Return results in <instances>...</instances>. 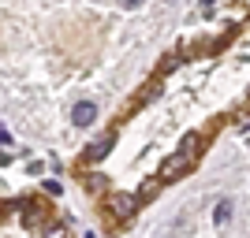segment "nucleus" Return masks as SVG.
<instances>
[{"label": "nucleus", "instance_id": "obj_8", "mask_svg": "<svg viewBox=\"0 0 250 238\" xmlns=\"http://www.w3.org/2000/svg\"><path fill=\"white\" fill-rule=\"evenodd\" d=\"M120 4H127V8H135V4H138V0H120Z\"/></svg>", "mask_w": 250, "mask_h": 238}, {"label": "nucleus", "instance_id": "obj_6", "mask_svg": "<svg viewBox=\"0 0 250 238\" xmlns=\"http://www.w3.org/2000/svg\"><path fill=\"white\" fill-rule=\"evenodd\" d=\"M213 220H217V227H224L231 220V201H217V212H213Z\"/></svg>", "mask_w": 250, "mask_h": 238}, {"label": "nucleus", "instance_id": "obj_3", "mask_svg": "<svg viewBox=\"0 0 250 238\" xmlns=\"http://www.w3.org/2000/svg\"><path fill=\"white\" fill-rule=\"evenodd\" d=\"M112 145H116V134H104V138H97V142L90 145V149H86V160H104Z\"/></svg>", "mask_w": 250, "mask_h": 238}, {"label": "nucleus", "instance_id": "obj_1", "mask_svg": "<svg viewBox=\"0 0 250 238\" xmlns=\"http://www.w3.org/2000/svg\"><path fill=\"white\" fill-rule=\"evenodd\" d=\"M108 208H112V216L131 220V216H135V208H138V197L135 194H112V197H108Z\"/></svg>", "mask_w": 250, "mask_h": 238}, {"label": "nucleus", "instance_id": "obj_7", "mask_svg": "<svg viewBox=\"0 0 250 238\" xmlns=\"http://www.w3.org/2000/svg\"><path fill=\"white\" fill-rule=\"evenodd\" d=\"M45 190H49V194H60L63 186H60V183H56V179H45Z\"/></svg>", "mask_w": 250, "mask_h": 238}, {"label": "nucleus", "instance_id": "obj_5", "mask_svg": "<svg viewBox=\"0 0 250 238\" xmlns=\"http://www.w3.org/2000/svg\"><path fill=\"white\" fill-rule=\"evenodd\" d=\"M198 145H202V138L194 134V130H190V134H183V142H179V156L194 164V156H198Z\"/></svg>", "mask_w": 250, "mask_h": 238}, {"label": "nucleus", "instance_id": "obj_4", "mask_svg": "<svg viewBox=\"0 0 250 238\" xmlns=\"http://www.w3.org/2000/svg\"><path fill=\"white\" fill-rule=\"evenodd\" d=\"M190 167V160H183V156H168L165 164H161V179H172V175H183V171H187Z\"/></svg>", "mask_w": 250, "mask_h": 238}, {"label": "nucleus", "instance_id": "obj_2", "mask_svg": "<svg viewBox=\"0 0 250 238\" xmlns=\"http://www.w3.org/2000/svg\"><path fill=\"white\" fill-rule=\"evenodd\" d=\"M94 119H97V104H90V101H79V104L71 108V123H75V127H90Z\"/></svg>", "mask_w": 250, "mask_h": 238}]
</instances>
